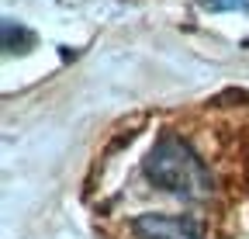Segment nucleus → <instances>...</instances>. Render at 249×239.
Here are the masks:
<instances>
[{"mask_svg": "<svg viewBox=\"0 0 249 239\" xmlns=\"http://www.w3.org/2000/svg\"><path fill=\"white\" fill-rule=\"evenodd\" d=\"M142 173H145V181L152 187H160L166 194H177V198H187V201L208 198L211 187H214L211 170L204 166V160L177 132H163L156 139L149 156L142 160Z\"/></svg>", "mask_w": 249, "mask_h": 239, "instance_id": "obj_1", "label": "nucleus"}, {"mask_svg": "<svg viewBox=\"0 0 249 239\" xmlns=\"http://www.w3.org/2000/svg\"><path fill=\"white\" fill-rule=\"evenodd\" d=\"M132 232L135 239H197L201 225L191 215H139Z\"/></svg>", "mask_w": 249, "mask_h": 239, "instance_id": "obj_2", "label": "nucleus"}, {"mask_svg": "<svg viewBox=\"0 0 249 239\" xmlns=\"http://www.w3.org/2000/svg\"><path fill=\"white\" fill-rule=\"evenodd\" d=\"M14 38H18V45H31V32H24L21 24L14 28V21L4 18V49H7V52L14 49Z\"/></svg>", "mask_w": 249, "mask_h": 239, "instance_id": "obj_3", "label": "nucleus"}, {"mask_svg": "<svg viewBox=\"0 0 249 239\" xmlns=\"http://www.w3.org/2000/svg\"><path fill=\"white\" fill-rule=\"evenodd\" d=\"M204 11H249V0H201Z\"/></svg>", "mask_w": 249, "mask_h": 239, "instance_id": "obj_4", "label": "nucleus"}]
</instances>
